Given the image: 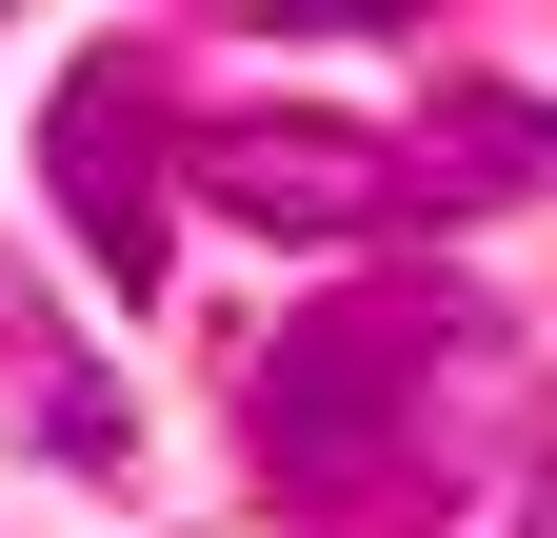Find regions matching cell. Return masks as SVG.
Masks as SVG:
<instances>
[{"mask_svg": "<svg viewBox=\"0 0 557 538\" xmlns=\"http://www.w3.org/2000/svg\"><path fill=\"white\" fill-rule=\"evenodd\" d=\"M199 199H220L239 240H379V220H418V180H398V140L379 120H319V100H259V120H199V160H180Z\"/></svg>", "mask_w": 557, "mask_h": 538, "instance_id": "3", "label": "cell"}, {"mask_svg": "<svg viewBox=\"0 0 557 538\" xmlns=\"http://www.w3.org/2000/svg\"><path fill=\"white\" fill-rule=\"evenodd\" d=\"M398 180H418V220H498V199H537V180H557V100L458 81V100L398 140Z\"/></svg>", "mask_w": 557, "mask_h": 538, "instance_id": "4", "label": "cell"}, {"mask_svg": "<svg viewBox=\"0 0 557 538\" xmlns=\"http://www.w3.org/2000/svg\"><path fill=\"white\" fill-rule=\"evenodd\" d=\"M40 180H60V240H81L120 299H160V259H180V140H160V81H139V60H81V81L40 100Z\"/></svg>", "mask_w": 557, "mask_h": 538, "instance_id": "2", "label": "cell"}, {"mask_svg": "<svg viewBox=\"0 0 557 538\" xmlns=\"http://www.w3.org/2000/svg\"><path fill=\"white\" fill-rule=\"evenodd\" d=\"M498 359H518V319L478 299V280H359V299L278 319V340H259V479L319 499V518L418 499L438 439H458V399L498 379Z\"/></svg>", "mask_w": 557, "mask_h": 538, "instance_id": "1", "label": "cell"}, {"mask_svg": "<svg viewBox=\"0 0 557 538\" xmlns=\"http://www.w3.org/2000/svg\"><path fill=\"white\" fill-rule=\"evenodd\" d=\"M518 538H557V458H537V499H518Z\"/></svg>", "mask_w": 557, "mask_h": 538, "instance_id": "5", "label": "cell"}]
</instances>
